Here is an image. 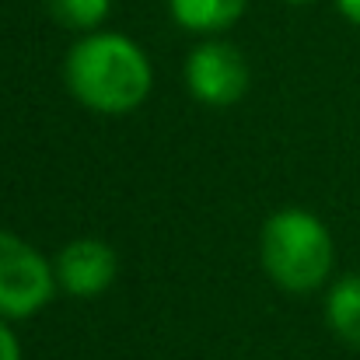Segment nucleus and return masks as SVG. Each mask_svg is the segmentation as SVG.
I'll return each instance as SVG.
<instances>
[{
  "mask_svg": "<svg viewBox=\"0 0 360 360\" xmlns=\"http://www.w3.org/2000/svg\"><path fill=\"white\" fill-rule=\"evenodd\" d=\"M67 84L95 112L122 116L133 112L150 91L147 56L116 32L77 42L67 56Z\"/></svg>",
  "mask_w": 360,
  "mask_h": 360,
  "instance_id": "nucleus-1",
  "label": "nucleus"
},
{
  "mask_svg": "<svg viewBox=\"0 0 360 360\" xmlns=\"http://www.w3.org/2000/svg\"><path fill=\"white\" fill-rule=\"evenodd\" d=\"M262 266L283 290H315L333 269V238L308 210H280L262 228Z\"/></svg>",
  "mask_w": 360,
  "mask_h": 360,
  "instance_id": "nucleus-2",
  "label": "nucleus"
},
{
  "mask_svg": "<svg viewBox=\"0 0 360 360\" xmlns=\"http://www.w3.org/2000/svg\"><path fill=\"white\" fill-rule=\"evenodd\" d=\"M56 287V269L21 238L0 231V315L28 319L49 304Z\"/></svg>",
  "mask_w": 360,
  "mask_h": 360,
  "instance_id": "nucleus-3",
  "label": "nucleus"
},
{
  "mask_svg": "<svg viewBox=\"0 0 360 360\" xmlns=\"http://www.w3.org/2000/svg\"><path fill=\"white\" fill-rule=\"evenodd\" d=\"M186 81H189V91L203 105H231L248 88V67L235 46L207 42L193 49L186 63Z\"/></svg>",
  "mask_w": 360,
  "mask_h": 360,
  "instance_id": "nucleus-4",
  "label": "nucleus"
},
{
  "mask_svg": "<svg viewBox=\"0 0 360 360\" xmlns=\"http://www.w3.org/2000/svg\"><path fill=\"white\" fill-rule=\"evenodd\" d=\"M56 280L77 297L102 294L116 280V252L95 238L70 241L56 255Z\"/></svg>",
  "mask_w": 360,
  "mask_h": 360,
  "instance_id": "nucleus-5",
  "label": "nucleus"
},
{
  "mask_svg": "<svg viewBox=\"0 0 360 360\" xmlns=\"http://www.w3.org/2000/svg\"><path fill=\"white\" fill-rule=\"evenodd\" d=\"M175 21H182L193 32H221L231 21H238L245 0H168Z\"/></svg>",
  "mask_w": 360,
  "mask_h": 360,
  "instance_id": "nucleus-6",
  "label": "nucleus"
},
{
  "mask_svg": "<svg viewBox=\"0 0 360 360\" xmlns=\"http://www.w3.org/2000/svg\"><path fill=\"white\" fill-rule=\"evenodd\" d=\"M329 326L336 336L360 347V276H347L329 294Z\"/></svg>",
  "mask_w": 360,
  "mask_h": 360,
  "instance_id": "nucleus-7",
  "label": "nucleus"
},
{
  "mask_svg": "<svg viewBox=\"0 0 360 360\" xmlns=\"http://www.w3.org/2000/svg\"><path fill=\"white\" fill-rule=\"evenodd\" d=\"M112 0H46L49 14L67 28H95L109 14Z\"/></svg>",
  "mask_w": 360,
  "mask_h": 360,
  "instance_id": "nucleus-8",
  "label": "nucleus"
},
{
  "mask_svg": "<svg viewBox=\"0 0 360 360\" xmlns=\"http://www.w3.org/2000/svg\"><path fill=\"white\" fill-rule=\"evenodd\" d=\"M0 360H21V347L4 322H0Z\"/></svg>",
  "mask_w": 360,
  "mask_h": 360,
  "instance_id": "nucleus-9",
  "label": "nucleus"
},
{
  "mask_svg": "<svg viewBox=\"0 0 360 360\" xmlns=\"http://www.w3.org/2000/svg\"><path fill=\"white\" fill-rule=\"evenodd\" d=\"M336 4H340V11H343L350 21H357L360 25V0H336Z\"/></svg>",
  "mask_w": 360,
  "mask_h": 360,
  "instance_id": "nucleus-10",
  "label": "nucleus"
},
{
  "mask_svg": "<svg viewBox=\"0 0 360 360\" xmlns=\"http://www.w3.org/2000/svg\"><path fill=\"white\" fill-rule=\"evenodd\" d=\"M290 4H311V0H290Z\"/></svg>",
  "mask_w": 360,
  "mask_h": 360,
  "instance_id": "nucleus-11",
  "label": "nucleus"
}]
</instances>
